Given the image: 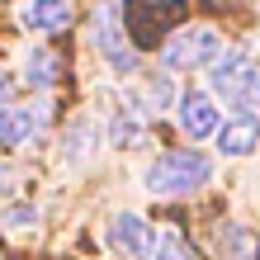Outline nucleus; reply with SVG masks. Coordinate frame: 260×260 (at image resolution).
<instances>
[{
	"instance_id": "4",
	"label": "nucleus",
	"mask_w": 260,
	"mask_h": 260,
	"mask_svg": "<svg viewBox=\"0 0 260 260\" xmlns=\"http://www.w3.org/2000/svg\"><path fill=\"white\" fill-rule=\"evenodd\" d=\"M175 123L185 128V137L194 142H204V137H218L222 128V114H218V100H213V90H180V104H175Z\"/></svg>"
},
{
	"instance_id": "5",
	"label": "nucleus",
	"mask_w": 260,
	"mask_h": 260,
	"mask_svg": "<svg viewBox=\"0 0 260 260\" xmlns=\"http://www.w3.org/2000/svg\"><path fill=\"white\" fill-rule=\"evenodd\" d=\"M109 241H114V251H123L128 260H151L156 255V232H151V222L137 218V213H118L109 222Z\"/></svg>"
},
{
	"instance_id": "15",
	"label": "nucleus",
	"mask_w": 260,
	"mask_h": 260,
	"mask_svg": "<svg viewBox=\"0 0 260 260\" xmlns=\"http://www.w3.org/2000/svg\"><path fill=\"white\" fill-rule=\"evenodd\" d=\"M151 260H189V251H185V241H180L175 232H161L156 255H151Z\"/></svg>"
},
{
	"instance_id": "8",
	"label": "nucleus",
	"mask_w": 260,
	"mask_h": 260,
	"mask_svg": "<svg viewBox=\"0 0 260 260\" xmlns=\"http://www.w3.org/2000/svg\"><path fill=\"white\" fill-rule=\"evenodd\" d=\"M255 147H260V114L255 109H237L218 128V151L222 156H251Z\"/></svg>"
},
{
	"instance_id": "7",
	"label": "nucleus",
	"mask_w": 260,
	"mask_h": 260,
	"mask_svg": "<svg viewBox=\"0 0 260 260\" xmlns=\"http://www.w3.org/2000/svg\"><path fill=\"white\" fill-rule=\"evenodd\" d=\"M95 48L104 52V62H109L118 76L137 71V52L123 43V34H118V19H114V10H100V14H95Z\"/></svg>"
},
{
	"instance_id": "16",
	"label": "nucleus",
	"mask_w": 260,
	"mask_h": 260,
	"mask_svg": "<svg viewBox=\"0 0 260 260\" xmlns=\"http://www.w3.org/2000/svg\"><path fill=\"white\" fill-rule=\"evenodd\" d=\"M10 95H14V76H10V71H0V109L10 104Z\"/></svg>"
},
{
	"instance_id": "10",
	"label": "nucleus",
	"mask_w": 260,
	"mask_h": 260,
	"mask_svg": "<svg viewBox=\"0 0 260 260\" xmlns=\"http://www.w3.org/2000/svg\"><path fill=\"white\" fill-rule=\"evenodd\" d=\"M95 142H100V128L90 123V118H76V123L67 128V142H62L67 166H85L90 156H95Z\"/></svg>"
},
{
	"instance_id": "2",
	"label": "nucleus",
	"mask_w": 260,
	"mask_h": 260,
	"mask_svg": "<svg viewBox=\"0 0 260 260\" xmlns=\"http://www.w3.org/2000/svg\"><path fill=\"white\" fill-rule=\"evenodd\" d=\"M208 85L213 95L227 100L232 109H255L260 104V62H251L246 52H222L218 62L208 67Z\"/></svg>"
},
{
	"instance_id": "1",
	"label": "nucleus",
	"mask_w": 260,
	"mask_h": 260,
	"mask_svg": "<svg viewBox=\"0 0 260 260\" xmlns=\"http://www.w3.org/2000/svg\"><path fill=\"white\" fill-rule=\"evenodd\" d=\"M142 185H147L151 194H166V199H175V194H199L204 185H213V156H208V151H199V147L161 151V156L147 166Z\"/></svg>"
},
{
	"instance_id": "13",
	"label": "nucleus",
	"mask_w": 260,
	"mask_h": 260,
	"mask_svg": "<svg viewBox=\"0 0 260 260\" xmlns=\"http://www.w3.org/2000/svg\"><path fill=\"white\" fill-rule=\"evenodd\" d=\"M19 67H24V81H28V85H52V81H57V57H52L48 48H28Z\"/></svg>"
},
{
	"instance_id": "9",
	"label": "nucleus",
	"mask_w": 260,
	"mask_h": 260,
	"mask_svg": "<svg viewBox=\"0 0 260 260\" xmlns=\"http://www.w3.org/2000/svg\"><path fill=\"white\" fill-rule=\"evenodd\" d=\"M19 19H24V28H34V34H62L71 24V5L67 0H28L19 10Z\"/></svg>"
},
{
	"instance_id": "14",
	"label": "nucleus",
	"mask_w": 260,
	"mask_h": 260,
	"mask_svg": "<svg viewBox=\"0 0 260 260\" xmlns=\"http://www.w3.org/2000/svg\"><path fill=\"white\" fill-rule=\"evenodd\" d=\"M0 222H5V227H34V222H38V208H34V204H5Z\"/></svg>"
},
{
	"instance_id": "6",
	"label": "nucleus",
	"mask_w": 260,
	"mask_h": 260,
	"mask_svg": "<svg viewBox=\"0 0 260 260\" xmlns=\"http://www.w3.org/2000/svg\"><path fill=\"white\" fill-rule=\"evenodd\" d=\"M43 123H48V104H24V109L5 104V109H0V147L5 151L24 147L28 137L43 133Z\"/></svg>"
},
{
	"instance_id": "3",
	"label": "nucleus",
	"mask_w": 260,
	"mask_h": 260,
	"mask_svg": "<svg viewBox=\"0 0 260 260\" xmlns=\"http://www.w3.org/2000/svg\"><path fill=\"white\" fill-rule=\"evenodd\" d=\"M218 57H222L218 28L189 24V28H180V34H171V43L161 48V67L166 71H199V67H213Z\"/></svg>"
},
{
	"instance_id": "12",
	"label": "nucleus",
	"mask_w": 260,
	"mask_h": 260,
	"mask_svg": "<svg viewBox=\"0 0 260 260\" xmlns=\"http://www.w3.org/2000/svg\"><path fill=\"white\" fill-rule=\"evenodd\" d=\"M175 104H180V95H175V85H171V76H151V81H147V95L142 100H137V109H142V114H161V109H175Z\"/></svg>"
},
{
	"instance_id": "11",
	"label": "nucleus",
	"mask_w": 260,
	"mask_h": 260,
	"mask_svg": "<svg viewBox=\"0 0 260 260\" xmlns=\"http://www.w3.org/2000/svg\"><path fill=\"white\" fill-rule=\"evenodd\" d=\"M137 142H142V109H118V114L109 118V147L128 151V147H137Z\"/></svg>"
}]
</instances>
